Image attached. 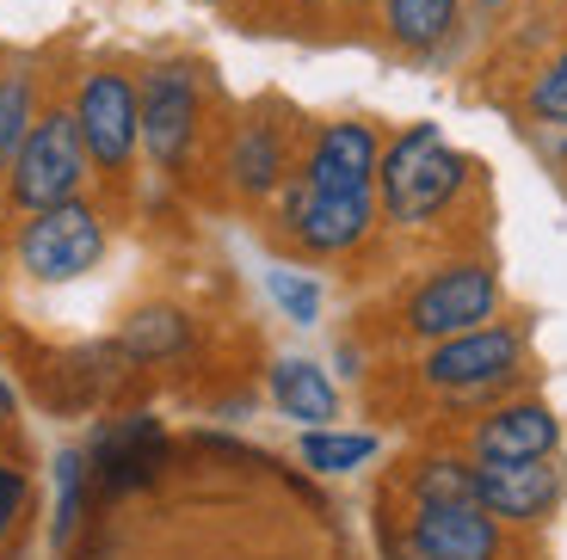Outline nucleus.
Returning <instances> with one entry per match:
<instances>
[{
  "mask_svg": "<svg viewBox=\"0 0 567 560\" xmlns=\"http://www.w3.org/2000/svg\"><path fill=\"white\" fill-rule=\"evenodd\" d=\"M302 468H315V475H352V468H364L370 456H377V437L370 432H327V425H309V437L297 444Z\"/></svg>",
  "mask_w": 567,
  "mask_h": 560,
  "instance_id": "obj_17",
  "label": "nucleus"
},
{
  "mask_svg": "<svg viewBox=\"0 0 567 560\" xmlns=\"http://www.w3.org/2000/svg\"><path fill=\"white\" fill-rule=\"evenodd\" d=\"M561 155H567V136H561Z\"/></svg>",
  "mask_w": 567,
  "mask_h": 560,
  "instance_id": "obj_26",
  "label": "nucleus"
},
{
  "mask_svg": "<svg viewBox=\"0 0 567 560\" xmlns=\"http://www.w3.org/2000/svg\"><path fill=\"white\" fill-rule=\"evenodd\" d=\"M561 444V419L543 401H512L475 425V463H537L555 456Z\"/></svg>",
  "mask_w": 567,
  "mask_h": 560,
  "instance_id": "obj_12",
  "label": "nucleus"
},
{
  "mask_svg": "<svg viewBox=\"0 0 567 560\" xmlns=\"http://www.w3.org/2000/svg\"><path fill=\"white\" fill-rule=\"evenodd\" d=\"M117 345L130 357H167V351L185 345V314L179 309H136L124 321V333H117Z\"/></svg>",
  "mask_w": 567,
  "mask_h": 560,
  "instance_id": "obj_19",
  "label": "nucleus"
},
{
  "mask_svg": "<svg viewBox=\"0 0 567 560\" xmlns=\"http://www.w3.org/2000/svg\"><path fill=\"white\" fill-rule=\"evenodd\" d=\"M271 401H278L284 419H302V425L340 419V388L327 382V370L302 364V357H284V364H271Z\"/></svg>",
  "mask_w": 567,
  "mask_h": 560,
  "instance_id": "obj_14",
  "label": "nucleus"
},
{
  "mask_svg": "<svg viewBox=\"0 0 567 560\" xmlns=\"http://www.w3.org/2000/svg\"><path fill=\"white\" fill-rule=\"evenodd\" d=\"M266 290H271V302H278L297 326L321 321V283H315V278H302V271H266Z\"/></svg>",
  "mask_w": 567,
  "mask_h": 560,
  "instance_id": "obj_22",
  "label": "nucleus"
},
{
  "mask_svg": "<svg viewBox=\"0 0 567 560\" xmlns=\"http://www.w3.org/2000/svg\"><path fill=\"white\" fill-rule=\"evenodd\" d=\"M86 142H81V124L74 112H38V124L25 129L19 142L13 167H7V191H13L19 210H50V204H69L86 179Z\"/></svg>",
  "mask_w": 567,
  "mask_h": 560,
  "instance_id": "obj_2",
  "label": "nucleus"
},
{
  "mask_svg": "<svg viewBox=\"0 0 567 560\" xmlns=\"http://www.w3.org/2000/svg\"><path fill=\"white\" fill-rule=\"evenodd\" d=\"M74 124H81L86 160L100 173H124L142 148V86L117 69H93L74 93Z\"/></svg>",
  "mask_w": 567,
  "mask_h": 560,
  "instance_id": "obj_3",
  "label": "nucleus"
},
{
  "mask_svg": "<svg viewBox=\"0 0 567 560\" xmlns=\"http://www.w3.org/2000/svg\"><path fill=\"white\" fill-rule=\"evenodd\" d=\"M499 309V278L487 266H444L413 290L408 302V326L420 339H451L468 326H487Z\"/></svg>",
  "mask_w": 567,
  "mask_h": 560,
  "instance_id": "obj_5",
  "label": "nucleus"
},
{
  "mask_svg": "<svg viewBox=\"0 0 567 560\" xmlns=\"http://www.w3.org/2000/svg\"><path fill=\"white\" fill-rule=\"evenodd\" d=\"M456 13H463V0H383V31L401 50L425 56L456 31Z\"/></svg>",
  "mask_w": 567,
  "mask_h": 560,
  "instance_id": "obj_15",
  "label": "nucleus"
},
{
  "mask_svg": "<svg viewBox=\"0 0 567 560\" xmlns=\"http://www.w3.org/2000/svg\"><path fill=\"white\" fill-rule=\"evenodd\" d=\"M377 160H383V142H377L370 124H327L315 136L302 185H315V191H370L377 185Z\"/></svg>",
  "mask_w": 567,
  "mask_h": 560,
  "instance_id": "obj_11",
  "label": "nucleus"
},
{
  "mask_svg": "<svg viewBox=\"0 0 567 560\" xmlns=\"http://www.w3.org/2000/svg\"><path fill=\"white\" fill-rule=\"evenodd\" d=\"M228 173H235V185H241L247 197H266L284 185V136L271 124H247L241 136H235V148H228Z\"/></svg>",
  "mask_w": 567,
  "mask_h": 560,
  "instance_id": "obj_16",
  "label": "nucleus"
},
{
  "mask_svg": "<svg viewBox=\"0 0 567 560\" xmlns=\"http://www.w3.org/2000/svg\"><path fill=\"white\" fill-rule=\"evenodd\" d=\"M408 548L413 560H499V518L487 505H420Z\"/></svg>",
  "mask_w": 567,
  "mask_h": 560,
  "instance_id": "obj_8",
  "label": "nucleus"
},
{
  "mask_svg": "<svg viewBox=\"0 0 567 560\" xmlns=\"http://www.w3.org/2000/svg\"><path fill=\"white\" fill-rule=\"evenodd\" d=\"M100 259H105V228L81 197L50 204V210H31L25 235H19V266H25L38 283L86 278Z\"/></svg>",
  "mask_w": 567,
  "mask_h": 560,
  "instance_id": "obj_4",
  "label": "nucleus"
},
{
  "mask_svg": "<svg viewBox=\"0 0 567 560\" xmlns=\"http://www.w3.org/2000/svg\"><path fill=\"white\" fill-rule=\"evenodd\" d=\"M192 136H198V69L161 62L142 81V148L155 167H179Z\"/></svg>",
  "mask_w": 567,
  "mask_h": 560,
  "instance_id": "obj_7",
  "label": "nucleus"
},
{
  "mask_svg": "<svg viewBox=\"0 0 567 560\" xmlns=\"http://www.w3.org/2000/svg\"><path fill=\"white\" fill-rule=\"evenodd\" d=\"M38 124V105H31V74L13 69L0 74V167H13L19 142H25V129Z\"/></svg>",
  "mask_w": 567,
  "mask_h": 560,
  "instance_id": "obj_20",
  "label": "nucleus"
},
{
  "mask_svg": "<svg viewBox=\"0 0 567 560\" xmlns=\"http://www.w3.org/2000/svg\"><path fill=\"white\" fill-rule=\"evenodd\" d=\"M468 179V160L444 142L439 124H413L401 129L395 142L383 148L377 160V185H383V210L389 222H432V216L463 191Z\"/></svg>",
  "mask_w": 567,
  "mask_h": 560,
  "instance_id": "obj_1",
  "label": "nucleus"
},
{
  "mask_svg": "<svg viewBox=\"0 0 567 560\" xmlns=\"http://www.w3.org/2000/svg\"><path fill=\"white\" fill-rule=\"evenodd\" d=\"M0 419H13V388L0 382Z\"/></svg>",
  "mask_w": 567,
  "mask_h": 560,
  "instance_id": "obj_25",
  "label": "nucleus"
},
{
  "mask_svg": "<svg viewBox=\"0 0 567 560\" xmlns=\"http://www.w3.org/2000/svg\"><path fill=\"white\" fill-rule=\"evenodd\" d=\"M413 499L420 505H482V463H425L413 475Z\"/></svg>",
  "mask_w": 567,
  "mask_h": 560,
  "instance_id": "obj_18",
  "label": "nucleus"
},
{
  "mask_svg": "<svg viewBox=\"0 0 567 560\" xmlns=\"http://www.w3.org/2000/svg\"><path fill=\"white\" fill-rule=\"evenodd\" d=\"M81 487H86V463L81 456H56V542H69V530L81 523Z\"/></svg>",
  "mask_w": 567,
  "mask_h": 560,
  "instance_id": "obj_23",
  "label": "nucleus"
},
{
  "mask_svg": "<svg viewBox=\"0 0 567 560\" xmlns=\"http://www.w3.org/2000/svg\"><path fill=\"white\" fill-rule=\"evenodd\" d=\"M525 112L537 117V124H555V129L567 124V43L555 50L549 62H543V74H537V81H530Z\"/></svg>",
  "mask_w": 567,
  "mask_h": 560,
  "instance_id": "obj_21",
  "label": "nucleus"
},
{
  "mask_svg": "<svg viewBox=\"0 0 567 560\" xmlns=\"http://www.w3.org/2000/svg\"><path fill=\"white\" fill-rule=\"evenodd\" d=\"M567 492V468L555 456L537 463H482V505L499 523H543Z\"/></svg>",
  "mask_w": 567,
  "mask_h": 560,
  "instance_id": "obj_9",
  "label": "nucleus"
},
{
  "mask_svg": "<svg viewBox=\"0 0 567 560\" xmlns=\"http://www.w3.org/2000/svg\"><path fill=\"white\" fill-rule=\"evenodd\" d=\"M290 228H297L302 247L315 252H346L370 235V216H377V197L370 191H315V185L297 179L290 191Z\"/></svg>",
  "mask_w": 567,
  "mask_h": 560,
  "instance_id": "obj_10",
  "label": "nucleus"
},
{
  "mask_svg": "<svg viewBox=\"0 0 567 560\" xmlns=\"http://www.w3.org/2000/svg\"><path fill=\"white\" fill-rule=\"evenodd\" d=\"M93 463H100L105 492H124V487H136V480H148V468L161 463V425L148 419V413L117 419L112 432L93 444Z\"/></svg>",
  "mask_w": 567,
  "mask_h": 560,
  "instance_id": "obj_13",
  "label": "nucleus"
},
{
  "mask_svg": "<svg viewBox=\"0 0 567 560\" xmlns=\"http://www.w3.org/2000/svg\"><path fill=\"white\" fill-rule=\"evenodd\" d=\"M518 357H525V339L512 333V326H468V333H451L432 345L425 382L444 394H487L499 382H512Z\"/></svg>",
  "mask_w": 567,
  "mask_h": 560,
  "instance_id": "obj_6",
  "label": "nucleus"
},
{
  "mask_svg": "<svg viewBox=\"0 0 567 560\" xmlns=\"http://www.w3.org/2000/svg\"><path fill=\"white\" fill-rule=\"evenodd\" d=\"M19 505H25V480H19V468H0V530L13 523Z\"/></svg>",
  "mask_w": 567,
  "mask_h": 560,
  "instance_id": "obj_24",
  "label": "nucleus"
}]
</instances>
